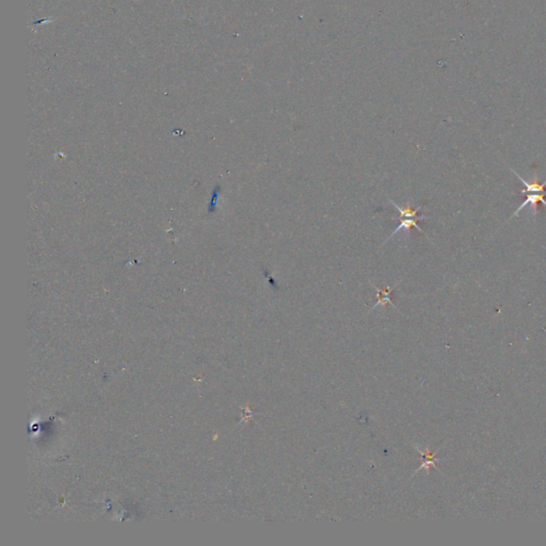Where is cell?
<instances>
[{"instance_id": "cell-1", "label": "cell", "mask_w": 546, "mask_h": 546, "mask_svg": "<svg viewBox=\"0 0 546 546\" xmlns=\"http://www.w3.org/2000/svg\"><path fill=\"white\" fill-rule=\"evenodd\" d=\"M525 196H526L525 201L518 206V208L514 212V214H512L511 218L512 217L518 218L519 213L528 205L532 207V215L535 217L537 214V205H539V203H542L543 205L546 206V191L541 193H525Z\"/></svg>"}, {"instance_id": "cell-2", "label": "cell", "mask_w": 546, "mask_h": 546, "mask_svg": "<svg viewBox=\"0 0 546 546\" xmlns=\"http://www.w3.org/2000/svg\"><path fill=\"white\" fill-rule=\"evenodd\" d=\"M512 172H513L516 175V177L520 180V183H522L524 185V187H525V189L520 190V195H525V193H541V192L546 191L545 190V188H546V179L543 183H539L536 179H534L533 181H527L523 177H520V175L518 173H516L514 170H512Z\"/></svg>"}, {"instance_id": "cell-3", "label": "cell", "mask_w": 546, "mask_h": 546, "mask_svg": "<svg viewBox=\"0 0 546 546\" xmlns=\"http://www.w3.org/2000/svg\"><path fill=\"white\" fill-rule=\"evenodd\" d=\"M401 219H402V220H401V223L399 224V226H397L396 230H395V231L392 233V235L389 237V239H391L393 236H395V235H396L397 232H400V231H402V230H403V231H407V232L410 234L411 229H413V228H415L416 230H418L419 233L423 234V235H425V236H426L425 232H424L421 228H419L418 223H417L419 220H425V218H401ZM389 239H388V240H389Z\"/></svg>"}, {"instance_id": "cell-4", "label": "cell", "mask_w": 546, "mask_h": 546, "mask_svg": "<svg viewBox=\"0 0 546 546\" xmlns=\"http://www.w3.org/2000/svg\"><path fill=\"white\" fill-rule=\"evenodd\" d=\"M391 203L393 204V206L397 209V211L400 213V217L401 218H425V219H429V217H426L424 215H421V208L422 206H418L417 208L413 209L412 207L410 206V204H408L407 207L405 208H401L400 206H398L396 203H395L394 201L391 200Z\"/></svg>"}, {"instance_id": "cell-5", "label": "cell", "mask_w": 546, "mask_h": 546, "mask_svg": "<svg viewBox=\"0 0 546 546\" xmlns=\"http://www.w3.org/2000/svg\"><path fill=\"white\" fill-rule=\"evenodd\" d=\"M374 286V285H373ZM374 288L377 290V296H378V302L374 305L373 309L376 308L378 305H382V306H386L388 304H393V288L391 287H388L385 288L384 290H380L379 288H377L376 286H374Z\"/></svg>"}]
</instances>
